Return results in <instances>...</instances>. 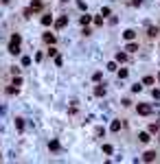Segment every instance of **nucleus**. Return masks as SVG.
Instances as JSON below:
<instances>
[{"label": "nucleus", "instance_id": "obj_1", "mask_svg": "<svg viewBox=\"0 0 160 164\" xmlns=\"http://www.w3.org/2000/svg\"><path fill=\"white\" fill-rule=\"evenodd\" d=\"M136 112H138L140 116H149V114H151V105H147V103H138Z\"/></svg>", "mask_w": 160, "mask_h": 164}, {"label": "nucleus", "instance_id": "obj_2", "mask_svg": "<svg viewBox=\"0 0 160 164\" xmlns=\"http://www.w3.org/2000/svg\"><path fill=\"white\" fill-rule=\"evenodd\" d=\"M66 24H68V15H62V18L55 20V29H64Z\"/></svg>", "mask_w": 160, "mask_h": 164}, {"label": "nucleus", "instance_id": "obj_3", "mask_svg": "<svg viewBox=\"0 0 160 164\" xmlns=\"http://www.w3.org/2000/svg\"><path fill=\"white\" fill-rule=\"evenodd\" d=\"M9 53L11 55H18L20 53V44L18 42H9Z\"/></svg>", "mask_w": 160, "mask_h": 164}, {"label": "nucleus", "instance_id": "obj_4", "mask_svg": "<svg viewBox=\"0 0 160 164\" xmlns=\"http://www.w3.org/2000/svg\"><path fill=\"white\" fill-rule=\"evenodd\" d=\"M55 39H57V37H55L53 33H44V42H46V44H51V46H53V44H55Z\"/></svg>", "mask_w": 160, "mask_h": 164}, {"label": "nucleus", "instance_id": "obj_5", "mask_svg": "<svg viewBox=\"0 0 160 164\" xmlns=\"http://www.w3.org/2000/svg\"><path fill=\"white\" fill-rule=\"evenodd\" d=\"M143 160H145V162H153V160H156V153H153V151H147V153L143 155Z\"/></svg>", "mask_w": 160, "mask_h": 164}, {"label": "nucleus", "instance_id": "obj_6", "mask_svg": "<svg viewBox=\"0 0 160 164\" xmlns=\"http://www.w3.org/2000/svg\"><path fill=\"white\" fill-rule=\"evenodd\" d=\"M125 50H127V53H136V50H138V44H136V42H129L127 46H125Z\"/></svg>", "mask_w": 160, "mask_h": 164}, {"label": "nucleus", "instance_id": "obj_7", "mask_svg": "<svg viewBox=\"0 0 160 164\" xmlns=\"http://www.w3.org/2000/svg\"><path fill=\"white\" fill-rule=\"evenodd\" d=\"M123 37H125V39H127V42H132V39H134V37H136V33H134V31H132V29H127V31H125V33H123Z\"/></svg>", "mask_w": 160, "mask_h": 164}, {"label": "nucleus", "instance_id": "obj_8", "mask_svg": "<svg viewBox=\"0 0 160 164\" xmlns=\"http://www.w3.org/2000/svg\"><path fill=\"white\" fill-rule=\"evenodd\" d=\"M95 94H97V97H105V86H97L95 88Z\"/></svg>", "mask_w": 160, "mask_h": 164}, {"label": "nucleus", "instance_id": "obj_9", "mask_svg": "<svg viewBox=\"0 0 160 164\" xmlns=\"http://www.w3.org/2000/svg\"><path fill=\"white\" fill-rule=\"evenodd\" d=\"M121 127H123V123H121V120H112V125H110V129H112V131H119Z\"/></svg>", "mask_w": 160, "mask_h": 164}, {"label": "nucleus", "instance_id": "obj_10", "mask_svg": "<svg viewBox=\"0 0 160 164\" xmlns=\"http://www.w3.org/2000/svg\"><path fill=\"white\" fill-rule=\"evenodd\" d=\"M79 22H81V24H84V26H88V24H90V22H92V18H90V15H81V18H79Z\"/></svg>", "mask_w": 160, "mask_h": 164}, {"label": "nucleus", "instance_id": "obj_11", "mask_svg": "<svg viewBox=\"0 0 160 164\" xmlns=\"http://www.w3.org/2000/svg\"><path fill=\"white\" fill-rule=\"evenodd\" d=\"M31 9H33V11H40V9H42V2H40V0H33V2H31Z\"/></svg>", "mask_w": 160, "mask_h": 164}, {"label": "nucleus", "instance_id": "obj_12", "mask_svg": "<svg viewBox=\"0 0 160 164\" xmlns=\"http://www.w3.org/2000/svg\"><path fill=\"white\" fill-rule=\"evenodd\" d=\"M51 22H53V15H42V24L44 26H48Z\"/></svg>", "mask_w": 160, "mask_h": 164}, {"label": "nucleus", "instance_id": "obj_13", "mask_svg": "<svg viewBox=\"0 0 160 164\" xmlns=\"http://www.w3.org/2000/svg\"><path fill=\"white\" fill-rule=\"evenodd\" d=\"M116 61H121V64L127 61V53H116Z\"/></svg>", "mask_w": 160, "mask_h": 164}, {"label": "nucleus", "instance_id": "obj_14", "mask_svg": "<svg viewBox=\"0 0 160 164\" xmlns=\"http://www.w3.org/2000/svg\"><path fill=\"white\" fill-rule=\"evenodd\" d=\"M138 140H140V142H149L151 138H149V134H145V131H143V134L138 136Z\"/></svg>", "mask_w": 160, "mask_h": 164}, {"label": "nucleus", "instance_id": "obj_15", "mask_svg": "<svg viewBox=\"0 0 160 164\" xmlns=\"http://www.w3.org/2000/svg\"><path fill=\"white\" fill-rule=\"evenodd\" d=\"M48 149L57 151V149H59V142H57V140H51V142H48Z\"/></svg>", "mask_w": 160, "mask_h": 164}, {"label": "nucleus", "instance_id": "obj_16", "mask_svg": "<svg viewBox=\"0 0 160 164\" xmlns=\"http://www.w3.org/2000/svg\"><path fill=\"white\" fill-rule=\"evenodd\" d=\"M127 75H129V72L125 70V68H121V70H119V79H127Z\"/></svg>", "mask_w": 160, "mask_h": 164}, {"label": "nucleus", "instance_id": "obj_17", "mask_svg": "<svg viewBox=\"0 0 160 164\" xmlns=\"http://www.w3.org/2000/svg\"><path fill=\"white\" fill-rule=\"evenodd\" d=\"M15 127L22 131V129H24V120H22V118H15Z\"/></svg>", "mask_w": 160, "mask_h": 164}, {"label": "nucleus", "instance_id": "obj_18", "mask_svg": "<svg viewBox=\"0 0 160 164\" xmlns=\"http://www.w3.org/2000/svg\"><path fill=\"white\" fill-rule=\"evenodd\" d=\"M11 42H22V35H20V33H13V35H11Z\"/></svg>", "mask_w": 160, "mask_h": 164}, {"label": "nucleus", "instance_id": "obj_19", "mask_svg": "<svg viewBox=\"0 0 160 164\" xmlns=\"http://www.w3.org/2000/svg\"><path fill=\"white\" fill-rule=\"evenodd\" d=\"M112 151H114V149H112V144H103V153H108V155H110Z\"/></svg>", "mask_w": 160, "mask_h": 164}, {"label": "nucleus", "instance_id": "obj_20", "mask_svg": "<svg viewBox=\"0 0 160 164\" xmlns=\"http://www.w3.org/2000/svg\"><path fill=\"white\" fill-rule=\"evenodd\" d=\"M143 83H145V86H151V83H153V77H145V79H143Z\"/></svg>", "mask_w": 160, "mask_h": 164}, {"label": "nucleus", "instance_id": "obj_21", "mask_svg": "<svg viewBox=\"0 0 160 164\" xmlns=\"http://www.w3.org/2000/svg\"><path fill=\"white\" fill-rule=\"evenodd\" d=\"M140 90H143V86H140V83H136V86H132V92H140Z\"/></svg>", "mask_w": 160, "mask_h": 164}, {"label": "nucleus", "instance_id": "obj_22", "mask_svg": "<svg viewBox=\"0 0 160 164\" xmlns=\"http://www.w3.org/2000/svg\"><path fill=\"white\" fill-rule=\"evenodd\" d=\"M101 15H103V18H108V15H110V9L103 7V9H101Z\"/></svg>", "mask_w": 160, "mask_h": 164}, {"label": "nucleus", "instance_id": "obj_23", "mask_svg": "<svg viewBox=\"0 0 160 164\" xmlns=\"http://www.w3.org/2000/svg\"><path fill=\"white\" fill-rule=\"evenodd\" d=\"M158 129H160V125H158V123H153V125L149 127V131H153V134H156V131H158Z\"/></svg>", "mask_w": 160, "mask_h": 164}, {"label": "nucleus", "instance_id": "obj_24", "mask_svg": "<svg viewBox=\"0 0 160 164\" xmlns=\"http://www.w3.org/2000/svg\"><path fill=\"white\" fill-rule=\"evenodd\" d=\"M108 70L114 72V70H116V64H114V61H110V64H108Z\"/></svg>", "mask_w": 160, "mask_h": 164}, {"label": "nucleus", "instance_id": "obj_25", "mask_svg": "<svg viewBox=\"0 0 160 164\" xmlns=\"http://www.w3.org/2000/svg\"><path fill=\"white\" fill-rule=\"evenodd\" d=\"M31 64V57H22V66H29Z\"/></svg>", "mask_w": 160, "mask_h": 164}, {"label": "nucleus", "instance_id": "obj_26", "mask_svg": "<svg viewBox=\"0 0 160 164\" xmlns=\"http://www.w3.org/2000/svg\"><path fill=\"white\" fill-rule=\"evenodd\" d=\"M151 97H153V99H158V101H160V90H153V92H151Z\"/></svg>", "mask_w": 160, "mask_h": 164}, {"label": "nucleus", "instance_id": "obj_27", "mask_svg": "<svg viewBox=\"0 0 160 164\" xmlns=\"http://www.w3.org/2000/svg\"><path fill=\"white\" fill-rule=\"evenodd\" d=\"M156 33H158V29H156V26H151V29H149V37H153Z\"/></svg>", "mask_w": 160, "mask_h": 164}, {"label": "nucleus", "instance_id": "obj_28", "mask_svg": "<svg viewBox=\"0 0 160 164\" xmlns=\"http://www.w3.org/2000/svg\"><path fill=\"white\" fill-rule=\"evenodd\" d=\"M140 2H143V0H132V4H134V7H140Z\"/></svg>", "mask_w": 160, "mask_h": 164}, {"label": "nucleus", "instance_id": "obj_29", "mask_svg": "<svg viewBox=\"0 0 160 164\" xmlns=\"http://www.w3.org/2000/svg\"><path fill=\"white\" fill-rule=\"evenodd\" d=\"M158 81H160V75H158Z\"/></svg>", "mask_w": 160, "mask_h": 164}, {"label": "nucleus", "instance_id": "obj_30", "mask_svg": "<svg viewBox=\"0 0 160 164\" xmlns=\"http://www.w3.org/2000/svg\"><path fill=\"white\" fill-rule=\"evenodd\" d=\"M158 140H160V136H158Z\"/></svg>", "mask_w": 160, "mask_h": 164}]
</instances>
